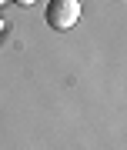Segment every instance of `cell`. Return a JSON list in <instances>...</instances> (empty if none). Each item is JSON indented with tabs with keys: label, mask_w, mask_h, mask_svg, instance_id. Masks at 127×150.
<instances>
[{
	"label": "cell",
	"mask_w": 127,
	"mask_h": 150,
	"mask_svg": "<svg viewBox=\"0 0 127 150\" xmlns=\"http://www.w3.org/2000/svg\"><path fill=\"white\" fill-rule=\"evenodd\" d=\"M77 20H80V0H50L47 23L54 30H70Z\"/></svg>",
	"instance_id": "obj_1"
},
{
	"label": "cell",
	"mask_w": 127,
	"mask_h": 150,
	"mask_svg": "<svg viewBox=\"0 0 127 150\" xmlns=\"http://www.w3.org/2000/svg\"><path fill=\"white\" fill-rule=\"evenodd\" d=\"M14 4H20V7H30V4H37V0H14Z\"/></svg>",
	"instance_id": "obj_2"
},
{
	"label": "cell",
	"mask_w": 127,
	"mask_h": 150,
	"mask_svg": "<svg viewBox=\"0 0 127 150\" xmlns=\"http://www.w3.org/2000/svg\"><path fill=\"white\" fill-rule=\"evenodd\" d=\"M0 4H4V0H0Z\"/></svg>",
	"instance_id": "obj_3"
}]
</instances>
